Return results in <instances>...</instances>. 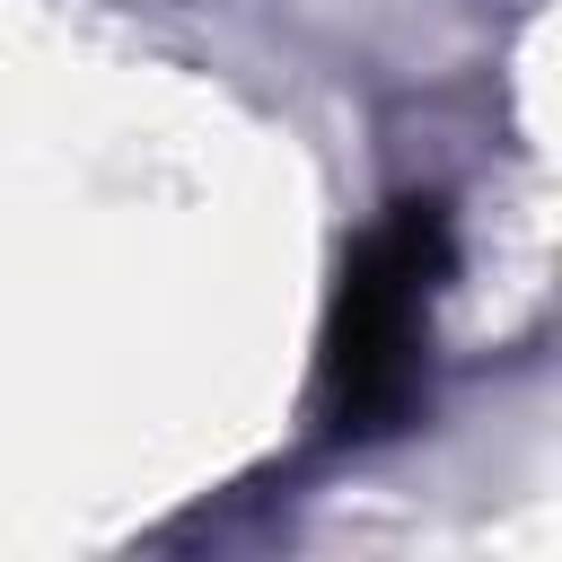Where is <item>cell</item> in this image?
Returning <instances> with one entry per match:
<instances>
[{
	"mask_svg": "<svg viewBox=\"0 0 562 562\" xmlns=\"http://www.w3.org/2000/svg\"><path fill=\"white\" fill-rule=\"evenodd\" d=\"M439 263H448L439 202H404L351 255L334 325H325V413H334V430H395V413L413 404V351H422Z\"/></svg>",
	"mask_w": 562,
	"mask_h": 562,
	"instance_id": "cell-1",
	"label": "cell"
}]
</instances>
